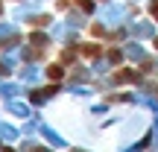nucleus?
<instances>
[{"mask_svg": "<svg viewBox=\"0 0 158 152\" xmlns=\"http://www.w3.org/2000/svg\"><path fill=\"white\" fill-rule=\"evenodd\" d=\"M152 15H155V21H158V0H152Z\"/></svg>", "mask_w": 158, "mask_h": 152, "instance_id": "nucleus-5", "label": "nucleus"}, {"mask_svg": "<svg viewBox=\"0 0 158 152\" xmlns=\"http://www.w3.org/2000/svg\"><path fill=\"white\" fill-rule=\"evenodd\" d=\"M114 76H117V82H138V73H135V70H117Z\"/></svg>", "mask_w": 158, "mask_h": 152, "instance_id": "nucleus-1", "label": "nucleus"}, {"mask_svg": "<svg viewBox=\"0 0 158 152\" xmlns=\"http://www.w3.org/2000/svg\"><path fill=\"white\" fill-rule=\"evenodd\" d=\"M79 6H82L85 12H91V9H94V3H91V0H79Z\"/></svg>", "mask_w": 158, "mask_h": 152, "instance_id": "nucleus-4", "label": "nucleus"}, {"mask_svg": "<svg viewBox=\"0 0 158 152\" xmlns=\"http://www.w3.org/2000/svg\"><path fill=\"white\" fill-rule=\"evenodd\" d=\"M47 76H50V79H53V82H59V79H62V76H64V70H62V68H59V64H50V68H47Z\"/></svg>", "mask_w": 158, "mask_h": 152, "instance_id": "nucleus-2", "label": "nucleus"}, {"mask_svg": "<svg viewBox=\"0 0 158 152\" xmlns=\"http://www.w3.org/2000/svg\"><path fill=\"white\" fill-rule=\"evenodd\" d=\"M82 53H85L88 59H97V56H100V47H97V44H85V47H82Z\"/></svg>", "mask_w": 158, "mask_h": 152, "instance_id": "nucleus-3", "label": "nucleus"}, {"mask_svg": "<svg viewBox=\"0 0 158 152\" xmlns=\"http://www.w3.org/2000/svg\"><path fill=\"white\" fill-rule=\"evenodd\" d=\"M6 152H15V149H6Z\"/></svg>", "mask_w": 158, "mask_h": 152, "instance_id": "nucleus-6", "label": "nucleus"}]
</instances>
